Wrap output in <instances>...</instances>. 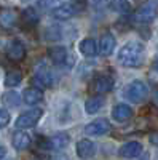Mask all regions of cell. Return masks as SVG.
<instances>
[{"instance_id":"cell-1","label":"cell","mask_w":158,"mask_h":160,"mask_svg":"<svg viewBox=\"0 0 158 160\" xmlns=\"http://www.w3.org/2000/svg\"><path fill=\"white\" fill-rule=\"evenodd\" d=\"M117 58L123 68H139L146 59V47H144L142 42H137V40L128 42L120 48Z\"/></svg>"},{"instance_id":"cell-2","label":"cell","mask_w":158,"mask_h":160,"mask_svg":"<svg viewBox=\"0 0 158 160\" xmlns=\"http://www.w3.org/2000/svg\"><path fill=\"white\" fill-rule=\"evenodd\" d=\"M158 16V2L156 0H147L144 2L133 15V19L139 24H150Z\"/></svg>"},{"instance_id":"cell-3","label":"cell","mask_w":158,"mask_h":160,"mask_svg":"<svg viewBox=\"0 0 158 160\" xmlns=\"http://www.w3.org/2000/svg\"><path fill=\"white\" fill-rule=\"evenodd\" d=\"M70 142V136L64 131H58L55 135L48 136L46 139L40 141V149L45 151H62L69 146Z\"/></svg>"},{"instance_id":"cell-4","label":"cell","mask_w":158,"mask_h":160,"mask_svg":"<svg viewBox=\"0 0 158 160\" xmlns=\"http://www.w3.org/2000/svg\"><path fill=\"white\" fill-rule=\"evenodd\" d=\"M149 95V88L142 80H133L125 88V98L131 102H142Z\"/></svg>"},{"instance_id":"cell-5","label":"cell","mask_w":158,"mask_h":160,"mask_svg":"<svg viewBox=\"0 0 158 160\" xmlns=\"http://www.w3.org/2000/svg\"><path fill=\"white\" fill-rule=\"evenodd\" d=\"M43 117V109L42 108H34V109H29L22 112L18 118H16V128L19 130H26V128H32L38 123V120Z\"/></svg>"},{"instance_id":"cell-6","label":"cell","mask_w":158,"mask_h":160,"mask_svg":"<svg viewBox=\"0 0 158 160\" xmlns=\"http://www.w3.org/2000/svg\"><path fill=\"white\" fill-rule=\"evenodd\" d=\"M82 3H77V2H65V3H61L59 7H56L53 10V18L58 19V21H67L74 16H77L83 8Z\"/></svg>"},{"instance_id":"cell-7","label":"cell","mask_w":158,"mask_h":160,"mask_svg":"<svg viewBox=\"0 0 158 160\" xmlns=\"http://www.w3.org/2000/svg\"><path fill=\"white\" fill-rule=\"evenodd\" d=\"M48 58L56 66H72L74 64V56L70 55V51L62 45L50 47L48 48Z\"/></svg>"},{"instance_id":"cell-8","label":"cell","mask_w":158,"mask_h":160,"mask_svg":"<svg viewBox=\"0 0 158 160\" xmlns=\"http://www.w3.org/2000/svg\"><path fill=\"white\" fill-rule=\"evenodd\" d=\"M32 83L38 88H50L55 85V75L53 72L45 68V66H37V69L34 72V77H32Z\"/></svg>"},{"instance_id":"cell-9","label":"cell","mask_w":158,"mask_h":160,"mask_svg":"<svg viewBox=\"0 0 158 160\" xmlns=\"http://www.w3.org/2000/svg\"><path fill=\"white\" fill-rule=\"evenodd\" d=\"M112 131V123L107 118H96L85 127V133L88 136H104Z\"/></svg>"},{"instance_id":"cell-10","label":"cell","mask_w":158,"mask_h":160,"mask_svg":"<svg viewBox=\"0 0 158 160\" xmlns=\"http://www.w3.org/2000/svg\"><path fill=\"white\" fill-rule=\"evenodd\" d=\"M26 55H27V51H26V47H24V43L21 42V40L13 38V40L8 42V45H7L8 59H11L13 62H19L26 58Z\"/></svg>"},{"instance_id":"cell-11","label":"cell","mask_w":158,"mask_h":160,"mask_svg":"<svg viewBox=\"0 0 158 160\" xmlns=\"http://www.w3.org/2000/svg\"><path fill=\"white\" fill-rule=\"evenodd\" d=\"M113 85L115 82L110 75H99L91 82V91L94 95H105V93L113 90Z\"/></svg>"},{"instance_id":"cell-12","label":"cell","mask_w":158,"mask_h":160,"mask_svg":"<svg viewBox=\"0 0 158 160\" xmlns=\"http://www.w3.org/2000/svg\"><path fill=\"white\" fill-rule=\"evenodd\" d=\"M144 148L139 141H128L123 146H120L118 149V155L123 157V158H136L142 154Z\"/></svg>"},{"instance_id":"cell-13","label":"cell","mask_w":158,"mask_h":160,"mask_svg":"<svg viewBox=\"0 0 158 160\" xmlns=\"http://www.w3.org/2000/svg\"><path fill=\"white\" fill-rule=\"evenodd\" d=\"M75 151H77V155L80 158H91L96 155V144L91 141V139H80L75 146Z\"/></svg>"},{"instance_id":"cell-14","label":"cell","mask_w":158,"mask_h":160,"mask_svg":"<svg viewBox=\"0 0 158 160\" xmlns=\"http://www.w3.org/2000/svg\"><path fill=\"white\" fill-rule=\"evenodd\" d=\"M22 101L29 106L38 104L43 101V90L38 87H29L22 91Z\"/></svg>"},{"instance_id":"cell-15","label":"cell","mask_w":158,"mask_h":160,"mask_svg":"<svg viewBox=\"0 0 158 160\" xmlns=\"http://www.w3.org/2000/svg\"><path fill=\"white\" fill-rule=\"evenodd\" d=\"M131 117H133V109L129 108L128 104H115L113 109H112V118L115 120V122H126V120H129Z\"/></svg>"},{"instance_id":"cell-16","label":"cell","mask_w":158,"mask_h":160,"mask_svg":"<svg viewBox=\"0 0 158 160\" xmlns=\"http://www.w3.org/2000/svg\"><path fill=\"white\" fill-rule=\"evenodd\" d=\"M117 47V40L112 34H104L99 40V53L102 56H110Z\"/></svg>"},{"instance_id":"cell-17","label":"cell","mask_w":158,"mask_h":160,"mask_svg":"<svg viewBox=\"0 0 158 160\" xmlns=\"http://www.w3.org/2000/svg\"><path fill=\"white\" fill-rule=\"evenodd\" d=\"M11 146L16 151H26L31 146V136L26 131H15L11 136Z\"/></svg>"},{"instance_id":"cell-18","label":"cell","mask_w":158,"mask_h":160,"mask_svg":"<svg viewBox=\"0 0 158 160\" xmlns=\"http://www.w3.org/2000/svg\"><path fill=\"white\" fill-rule=\"evenodd\" d=\"M16 22H18V13L15 10L5 8L0 11V28L11 29V28H15Z\"/></svg>"},{"instance_id":"cell-19","label":"cell","mask_w":158,"mask_h":160,"mask_svg":"<svg viewBox=\"0 0 158 160\" xmlns=\"http://www.w3.org/2000/svg\"><path fill=\"white\" fill-rule=\"evenodd\" d=\"M78 51L82 53L83 56H96L99 51V45L94 38H83L78 43Z\"/></svg>"},{"instance_id":"cell-20","label":"cell","mask_w":158,"mask_h":160,"mask_svg":"<svg viewBox=\"0 0 158 160\" xmlns=\"http://www.w3.org/2000/svg\"><path fill=\"white\" fill-rule=\"evenodd\" d=\"M19 19H21L26 26H29V28H34V26H37L38 21H40V16H38V13H37L35 8L29 7V8H24V10L21 11Z\"/></svg>"},{"instance_id":"cell-21","label":"cell","mask_w":158,"mask_h":160,"mask_svg":"<svg viewBox=\"0 0 158 160\" xmlns=\"http://www.w3.org/2000/svg\"><path fill=\"white\" fill-rule=\"evenodd\" d=\"M104 104H105V101H104L102 95H94V96H91V98L86 99L85 111H86V114H96V112H99L104 108Z\"/></svg>"},{"instance_id":"cell-22","label":"cell","mask_w":158,"mask_h":160,"mask_svg":"<svg viewBox=\"0 0 158 160\" xmlns=\"http://www.w3.org/2000/svg\"><path fill=\"white\" fill-rule=\"evenodd\" d=\"M21 101H22V96L18 95V93L13 91V90L5 91L2 95V102H3V106H7V108H18V106L21 104Z\"/></svg>"},{"instance_id":"cell-23","label":"cell","mask_w":158,"mask_h":160,"mask_svg":"<svg viewBox=\"0 0 158 160\" xmlns=\"http://www.w3.org/2000/svg\"><path fill=\"white\" fill-rule=\"evenodd\" d=\"M22 80V72L19 69H11L7 72L5 75V80H3V85L8 87V88H13V87H18Z\"/></svg>"},{"instance_id":"cell-24","label":"cell","mask_w":158,"mask_h":160,"mask_svg":"<svg viewBox=\"0 0 158 160\" xmlns=\"http://www.w3.org/2000/svg\"><path fill=\"white\" fill-rule=\"evenodd\" d=\"M110 8L120 15H128L131 11V5L128 0H110Z\"/></svg>"},{"instance_id":"cell-25","label":"cell","mask_w":158,"mask_h":160,"mask_svg":"<svg viewBox=\"0 0 158 160\" xmlns=\"http://www.w3.org/2000/svg\"><path fill=\"white\" fill-rule=\"evenodd\" d=\"M10 120H11L10 112L5 111V109H0V130H3V128L10 123Z\"/></svg>"},{"instance_id":"cell-26","label":"cell","mask_w":158,"mask_h":160,"mask_svg":"<svg viewBox=\"0 0 158 160\" xmlns=\"http://www.w3.org/2000/svg\"><path fill=\"white\" fill-rule=\"evenodd\" d=\"M150 142L158 146V133H153V135H150Z\"/></svg>"},{"instance_id":"cell-27","label":"cell","mask_w":158,"mask_h":160,"mask_svg":"<svg viewBox=\"0 0 158 160\" xmlns=\"http://www.w3.org/2000/svg\"><path fill=\"white\" fill-rule=\"evenodd\" d=\"M7 155V148L5 146H0V158H3Z\"/></svg>"},{"instance_id":"cell-28","label":"cell","mask_w":158,"mask_h":160,"mask_svg":"<svg viewBox=\"0 0 158 160\" xmlns=\"http://www.w3.org/2000/svg\"><path fill=\"white\" fill-rule=\"evenodd\" d=\"M153 68H155V71H156V72H158V61H156V62H155V66H153Z\"/></svg>"},{"instance_id":"cell-29","label":"cell","mask_w":158,"mask_h":160,"mask_svg":"<svg viewBox=\"0 0 158 160\" xmlns=\"http://www.w3.org/2000/svg\"><path fill=\"white\" fill-rule=\"evenodd\" d=\"M155 99H156V101H158V91H156V93H155Z\"/></svg>"},{"instance_id":"cell-30","label":"cell","mask_w":158,"mask_h":160,"mask_svg":"<svg viewBox=\"0 0 158 160\" xmlns=\"http://www.w3.org/2000/svg\"><path fill=\"white\" fill-rule=\"evenodd\" d=\"M21 2H31V0H21Z\"/></svg>"}]
</instances>
